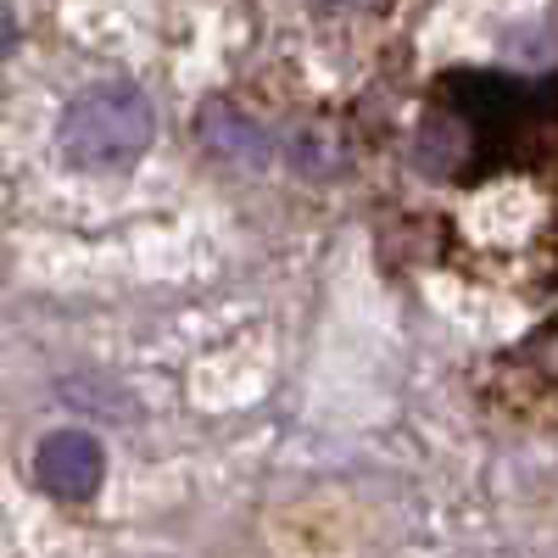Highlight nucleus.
I'll return each instance as SVG.
<instances>
[{
    "label": "nucleus",
    "instance_id": "f257e3e1",
    "mask_svg": "<svg viewBox=\"0 0 558 558\" xmlns=\"http://www.w3.org/2000/svg\"><path fill=\"white\" fill-rule=\"evenodd\" d=\"M57 140H62V157L73 168H89V173L134 168L157 140V112L146 101V89L96 84V89H84V96L68 101Z\"/></svg>",
    "mask_w": 558,
    "mask_h": 558
},
{
    "label": "nucleus",
    "instance_id": "f03ea898",
    "mask_svg": "<svg viewBox=\"0 0 558 558\" xmlns=\"http://www.w3.org/2000/svg\"><path fill=\"white\" fill-rule=\"evenodd\" d=\"M101 475H107V452L89 430H51L34 452V481L62 502H89L101 492Z\"/></svg>",
    "mask_w": 558,
    "mask_h": 558
},
{
    "label": "nucleus",
    "instance_id": "7ed1b4c3",
    "mask_svg": "<svg viewBox=\"0 0 558 558\" xmlns=\"http://www.w3.org/2000/svg\"><path fill=\"white\" fill-rule=\"evenodd\" d=\"M12 45H17V23H12V12H0V62L12 57Z\"/></svg>",
    "mask_w": 558,
    "mask_h": 558
}]
</instances>
